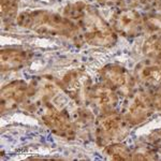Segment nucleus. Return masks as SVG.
Returning a JSON list of instances; mask_svg holds the SVG:
<instances>
[{"label":"nucleus","instance_id":"nucleus-2","mask_svg":"<svg viewBox=\"0 0 161 161\" xmlns=\"http://www.w3.org/2000/svg\"><path fill=\"white\" fill-rule=\"evenodd\" d=\"M17 25L38 35L48 37H64L80 43L83 40L77 27L66 16L46 10L22 12L17 16Z\"/></svg>","mask_w":161,"mask_h":161},{"label":"nucleus","instance_id":"nucleus-3","mask_svg":"<svg viewBox=\"0 0 161 161\" xmlns=\"http://www.w3.org/2000/svg\"><path fill=\"white\" fill-rule=\"evenodd\" d=\"M61 93H64V92L62 90L60 83L53 76H36L28 85L27 97L23 105L27 112L39 114L46 106L56 105Z\"/></svg>","mask_w":161,"mask_h":161},{"label":"nucleus","instance_id":"nucleus-14","mask_svg":"<svg viewBox=\"0 0 161 161\" xmlns=\"http://www.w3.org/2000/svg\"><path fill=\"white\" fill-rule=\"evenodd\" d=\"M100 4L118 9H157L161 7V0H97Z\"/></svg>","mask_w":161,"mask_h":161},{"label":"nucleus","instance_id":"nucleus-16","mask_svg":"<svg viewBox=\"0 0 161 161\" xmlns=\"http://www.w3.org/2000/svg\"><path fill=\"white\" fill-rule=\"evenodd\" d=\"M19 0H0L1 20L6 27H11L17 19Z\"/></svg>","mask_w":161,"mask_h":161},{"label":"nucleus","instance_id":"nucleus-12","mask_svg":"<svg viewBox=\"0 0 161 161\" xmlns=\"http://www.w3.org/2000/svg\"><path fill=\"white\" fill-rule=\"evenodd\" d=\"M134 80L147 89L158 88L161 85V66L152 60L140 62L134 69Z\"/></svg>","mask_w":161,"mask_h":161},{"label":"nucleus","instance_id":"nucleus-19","mask_svg":"<svg viewBox=\"0 0 161 161\" xmlns=\"http://www.w3.org/2000/svg\"><path fill=\"white\" fill-rule=\"evenodd\" d=\"M132 160H157L158 153L152 145L149 144H139L131 150Z\"/></svg>","mask_w":161,"mask_h":161},{"label":"nucleus","instance_id":"nucleus-4","mask_svg":"<svg viewBox=\"0 0 161 161\" xmlns=\"http://www.w3.org/2000/svg\"><path fill=\"white\" fill-rule=\"evenodd\" d=\"M95 137L98 146L105 147L113 143L121 142L128 136V121L124 115L116 113L115 111L101 114L96 120Z\"/></svg>","mask_w":161,"mask_h":161},{"label":"nucleus","instance_id":"nucleus-17","mask_svg":"<svg viewBox=\"0 0 161 161\" xmlns=\"http://www.w3.org/2000/svg\"><path fill=\"white\" fill-rule=\"evenodd\" d=\"M142 51L150 60H161V35H152L147 38Z\"/></svg>","mask_w":161,"mask_h":161},{"label":"nucleus","instance_id":"nucleus-7","mask_svg":"<svg viewBox=\"0 0 161 161\" xmlns=\"http://www.w3.org/2000/svg\"><path fill=\"white\" fill-rule=\"evenodd\" d=\"M59 83L64 93L76 104L80 105L87 103L88 93L92 87V82L84 70H70L64 74Z\"/></svg>","mask_w":161,"mask_h":161},{"label":"nucleus","instance_id":"nucleus-6","mask_svg":"<svg viewBox=\"0 0 161 161\" xmlns=\"http://www.w3.org/2000/svg\"><path fill=\"white\" fill-rule=\"evenodd\" d=\"M42 123L50 130L66 140H73L76 136V127L67 112L56 105H50L39 113Z\"/></svg>","mask_w":161,"mask_h":161},{"label":"nucleus","instance_id":"nucleus-13","mask_svg":"<svg viewBox=\"0 0 161 161\" xmlns=\"http://www.w3.org/2000/svg\"><path fill=\"white\" fill-rule=\"evenodd\" d=\"M32 54L29 51L17 47L2 48L0 52L1 71H15L27 66L31 61Z\"/></svg>","mask_w":161,"mask_h":161},{"label":"nucleus","instance_id":"nucleus-9","mask_svg":"<svg viewBox=\"0 0 161 161\" xmlns=\"http://www.w3.org/2000/svg\"><path fill=\"white\" fill-rule=\"evenodd\" d=\"M112 22L116 33L126 38L139 37L145 31L143 15L136 9H118Z\"/></svg>","mask_w":161,"mask_h":161},{"label":"nucleus","instance_id":"nucleus-1","mask_svg":"<svg viewBox=\"0 0 161 161\" xmlns=\"http://www.w3.org/2000/svg\"><path fill=\"white\" fill-rule=\"evenodd\" d=\"M64 15L77 27L83 40L89 45L112 47L117 42L116 31L101 16L96 8L83 1L69 3Z\"/></svg>","mask_w":161,"mask_h":161},{"label":"nucleus","instance_id":"nucleus-15","mask_svg":"<svg viewBox=\"0 0 161 161\" xmlns=\"http://www.w3.org/2000/svg\"><path fill=\"white\" fill-rule=\"evenodd\" d=\"M104 157L108 160H115V161H127L132 160L131 149L127 147L125 144L120 142L113 143L104 147Z\"/></svg>","mask_w":161,"mask_h":161},{"label":"nucleus","instance_id":"nucleus-18","mask_svg":"<svg viewBox=\"0 0 161 161\" xmlns=\"http://www.w3.org/2000/svg\"><path fill=\"white\" fill-rule=\"evenodd\" d=\"M95 117L92 111L86 108L85 106L77 108L76 111H74L73 115V123L77 129H86L93 123Z\"/></svg>","mask_w":161,"mask_h":161},{"label":"nucleus","instance_id":"nucleus-8","mask_svg":"<svg viewBox=\"0 0 161 161\" xmlns=\"http://www.w3.org/2000/svg\"><path fill=\"white\" fill-rule=\"evenodd\" d=\"M103 84L108 85L118 95L127 96L133 92L134 77H132L127 69L118 64H108L99 72Z\"/></svg>","mask_w":161,"mask_h":161},{"label":"nucleus","instance_id":"nucleus-5","mask_svg":"<svg viewBox=\"0 0 161 161\" xmlns=\"http://www.w3.org/2000/svg\"><path fill=\"white\" fill-rule=\"evenodd\" d=\"M155 111L153 96L146 92H136L128 96L124 108V117L130 126H137L148 119Z\"/></svg>","mask_w":161,"mask_h":161},{"label":"nucleus","instance_id":"nucleus-22","mask_svg":"<svg viewBox=\"0 0 161 161\" xmlns=\"http://www.w3.org/2000/svg\"><path fill=\"white\" fill-rule=\"evenodd\" d=\"M153 103H154L155 110L161 113V85L156 88V92L153 93Z\"/></svg>","mask_w":161,"mask_h":161},{"label":"nucleus","instance_id":"nucleus-11","mask_svg":"<svg viewBox=\"0 0 161 161\" xmlns=\"http://www.w3.org/2000/svg\"><path fill=\"white\" fill-rule=\"evenodd\" d=\"M28 92V84L24 80H13L4 85L0 92L1 114L11 112L25 102Z\"/></svg>","mask_w":161,"mask_h":161},{"label":"nucleus","instance_id":"nucleus-10","mask_svg":"<svg viewBox=\"0 0 161 161\" xmlns=\"http://www.w3.org/2000/svg\"><path fill=\"white\" fill-rule=\"evenodd\" d=\"M118 93L105 84L92 85L88 93L87 103L100 114L115 111L118 105Z\"/></svg>","mask_w":161,"mask_h":161},{"label":"nucleus","instance_id":"nucleus-21","mask_svg":"<svg viewBox=\"0 0 161 161\" xmlns=\"http://www.w3.org/2000/svg\"><path fill=\"white\" fill-rule=\"evenodd\" d=\"M148 143L161 155V130H155L148 136Z\"/></svg>","mask_w":161,"mask_h":161},{"label":"nucleus","instance_id":"nucleus-20","mask_svg":"<svg viewBox=\"0 0 161 161\" xmlns=\"http://www.w3.org/2000/svg\"><path fill=\"white\" fill-rule=\"evenodd\" d=\"M144 28L153 35H161V14L149 13L143 16Z\"/></svg>","mask_w":161,"mask_h":161}]
</instances>
